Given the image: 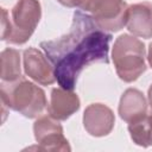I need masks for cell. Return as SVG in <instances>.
I'll return each instance as SVG.
<instances>
[{"mask_svg":"<svg viewBox=\"0 0 152 152\" xmlns=\"http://www.w3.org/2000/svg\"><path fill=\"white\" fill-rule=\"evenodd\" d=\"M1 39L12 44H24L33 33L40 19V4L37 0H19L12 8L11 19L1 8Z\"/></svg>","mask_w":152,"mask_h":152,"instance_id":"7a4b0ae2","label":"cell"},{"mask_svg":"<svg viewBox=\"0 0 152 152\" xmlns=\"http://www.w3.org/2000/svg\"><path fill=\"white\" fill-rule=\"evenodd\" d=\"M114 114L104 104L93 103L87 107L83 115L84 128L89 134L95 137L107 135L114 126Z\"/></svg>","mask_w":152,"mask_h":152,"instance_id":"52a82bcc","label":"cell"},{"mask_svg":"<svg viewBox=\"0 0 152 152\" xmlns=\"http://www.w3.org/2000/svg\"><path fill=\"white\" fill-rule=\"evenodd\" d=\"M80 108V100L75 93L64 88H55L51 91V100L48 107L50 116L57 120H66Z\"/></svg>","mask_w":152,"mask_h":152,"instance_id":"30bf717a","label":"cell"},{"mask_svg":"<svg viewBox=\"0 0 152 152\" xmlns=\"http://www.w3.org/2000/svg\"><path fill=\"white\" fill-rule=\"evenodd\" d=\"M126 27L137 37H152V5L150 2H140L127 8Z\"/></svg>","mask_w":152,"mask_h":152,"instance_id":"9c48e42d","label":"cell"},{"mask_svg":"<svg viewBox=\"0 0 152 152\" xmlns=\"http://www.w3.org/2000/svg\"><path fill=\"white\" fill-rule=\"evenodd\" d=\"M127 8L124 0H88L84 11L90 12L96 24L104 31H119L126 26Z\"/></svg>","mask_w":152,"mask_h":152,"instance_id":"5b68a950","label":"cell"},{"mask_svg":"<svg viewBox=\"0 0 152 152\" xmlns=\"http://www.w3.org/2000/svg\"><path fill=\"white\" fill-rule=\"evenodd\" d=\"M144 94L138 89L129 88L127 89L120 100L119 114L122 120L126 122H135L147 115V106Z\"/></svg>","mask_w":152,"mask_h":152,"instance_id":"8fae6325","label":"cell"},{"mask_svg":"<svg viewBox=\"0 0 152 152\" xmlns=\"http://www.w3.org/2000/svg\"><path fill=\"white\" fill-rule=\"evenodd\" d=\"M148 101H150V106L152 107V86L148 89Z\"/></svg>","mask_w":152,"mask_h":152,"instance_id":"2e32d148","label":"cell"},{"mask_svg":"<svg viewBox=\"0 0 152 152\" xmlns=\"http://www.w3.org/2000/svg\"><path fill=\"white\" fill-rule=\"evenodd\" d=\"M128 131L132 140L137 145L145 147L152 145V120L150 115H146L135 122H131L128 125Z\"/></svg>","mask_w":152,"mask_h":152,"instance_id":"4fadbf2b","label":"cell"},{"mask_svg":"<svg viewBox=\"0 0 152 152\" xmlns=\"http://www.w3.org/2000/svg\"><path fill=\"white\" fill-rule=\"evenodd\" d=\"M148 63H150V65L152 66V43L150 44V48H148Z\"/></svg>","mask_w":152,"mask_h":152,"instance_id":"9a60e30c","label":"cell"},{"mask_svg":"<svg viewBox=\"0 0 152 152\" xmlns=\"http://www.w3.org/2000/svg\"><path fill=\"white\" fill-rule=\"evenodd\" d=\"M0 95L2 104L26 118H37L46 108L45 93L24 77L13 82H2Z\"/></svg>","mask_w":152,"mask_h":152,"instance_id":"3957f363","label":"cell"},{"mask_svg":"<svg viewBox=\"0 0 152 152\" xmlns=\"http://www.w3.org/2000/svg\"><path fill=\"white\" fill-rule=\"evenodd\" d=\"M24 69L26 75L43 86L51 84L56 81L53 66H51L45 56L34 48L24 51Z\"/></svg>","mask_w":152,"mask_h":152,"instance_id":"ba28073f","label":"cell"},{"mask_svg":"<svg viewBox=\"0 0 152 152\" xmlns=\"http://www.w3.org/2000/svg\"><path fill=\"white\" fill-rule=\"evenodd\" d=\"M112 58L119 77L125 82H133L146 70L145 45L138 38L121 34L116 38Z\"/></svg>","mask_w":152,"mask_h":152,"instance_id":"277c9868","label":"cell"},{"mask_svg":"<svg viewBox=\"0 0 152 152\" xmlns=\"http://www.w3.org/2000/svg\"><path fill=\"white\" fill-rule=\"evenodd\" d=\"M57 1L68 7H80L82 10L86 8L88 2V0H57Z\"/></svg>","mask_w":152,"mask_h":152,"instance_id":"5bb4252c","label":"cell"},{"mask_svg":"<svg viewBox=\"0 0 152 152\" xmlns=\"http://www.w3.org/2000/svg\"><path fill=\"white\" fill-rule=\"evenodd\" d=\"M150 116H151V120H152V107H151V114H150Z\"/></svg>","mask_w":152,"mask_h":152,"instance_id":"e0dca14e","label":"cell"},{"mask_svg":"<svg viewBox=\"0 0 152 152\" xmlns=\"http://www.w3.org/2000/svg\"><path fill=\"white\" fill-rule=\"evenodd\" d=\"M34 138L43 145V150H70L63 135L62 126L51 116H42L33 125Z\"/></svg>","mask_w":152,"mask_h":152,"instance_id":"8992f818","label":"cell"},{"mask_svg":"<svg viewBox=\"0 0 152 152\" xmlns=\"http://www.w3.org/2000/svg\"><path fill=\"white\" fill-rule=\"evenodd\" d=\"M112 34L101 28L91 14L75 11L70 31L61 38L42 42L58 84L72 90L81 71L93 63H108Z\"/></svg>","mask_w":152,"mask_h":152,"instance_id":"6da1fadb","label":"cell"},{"mask_svg":"<svg viewBox=\"0 0 152 152\" xmlns=\"http://www.w3.org/2000/svg\"><path fill=\"white\" fill-rule=\"evenodd\" d=\"M0 63L1 78L4 82H13L21 77L19 52L15 49H5L0 55Z\"/></svg>","mask_w":152,"mask_h":152,"instance_id":"7c38bea8","label":"cell"}]
</instances>
